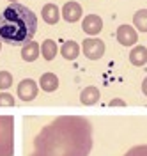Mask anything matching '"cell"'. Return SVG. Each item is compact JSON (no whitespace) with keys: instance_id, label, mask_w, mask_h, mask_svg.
<instances>
[{"instance_id":"6da1fadb","label":"cell","mask_w":147,"mask_h":156,"mask_svg":"<svg viewBox=\"0 0 147 156\" xmlns=\"http://www.w3.org/2000/svg\"><path fill=\"white\" fill-rule=\"evenodd\" d=\"M92 149V126L83 115H60L34 138L30 156H89Z\"/></svg>"},{"instance_id":"7a4b0ae2","label":"cell","mask_w":147,"mask_h":156,"mask_svg":"<svg viewBox=\"0 0 147 156\" xmlns=\"http://www.w3.org/2000/svg\"><path fill=\"white\" fill-rule=\"evenodd\" d=\"M37 30L36 14L21 5L11 4L0 14V39L7 44H25L32 41Z\"/></svg>"},{"instance_id":"3957f363","label":"cell","mask_w":147,"mask_h":156,"mask_svg":"<svg viewBox=\"0 0 147 156\" xmlns=\"http://www.w3.org/2000/svg\"><path fill=\"white\" fill-rule=\"evenodd\" d=\"M14 154V117L0 115V156Z\"/></svg>"},{"instance_id":"277c9868","label":"cell","mask_w":147,"mask_h":156,"mask_svg":"<svg viewBox=\"0 0 147 156\" xmlns=\"http://www.w3.org/2000/svg\"><path fill=\"white\" fill-rule=\"evenodd\" d=\"M82 51L83 55L90 60H98L105 55V43L98 37H87L82 43Z\"/></svg>"},{"instance_id":"5b68a950","label":"cell","mask_w":147,"mask_h":156,"mask_svg":"<svg viewBox=\"0 0 147 156\" xmlns=\"http://www.w3.org/2000/svg\"><path fill=\"white\" fill-rule=\"evenodd\" d=\"M16 92H18V98H20L21 101H32L39 94V85L32 78H25V80H21L20 83H18Z\"/></svg>"},{"instance_id":"8992f818","label":"cell","mask_w":147,"mask_h":156,"mask_svg":"<svg viewBox=\"0 0 147 156\" xmlns=\"http://www.w3.org/2000/svg\"><path fill=\"white\" fill-rule=\"evenodd\" d=\"M117 41L122 46H133V44H137V41H138L137 30L133 29L131 25H121L117 29Z\"/></svg>"},{"instance_id":"52a82bcc","label":"cell","mask_w":147,"mask_h":156,"mask_svg":"<svg viewBox=\"0 0 147 156\" xmlns=\"http://www.w3.org/2000/svg\"><path fill=\"white\" fill-rule=\"evenodd\" d=\"M82 29L89 36H98L103 29V20L99 18L98 14H87L82 21Z\"/></svg>"},{"instance_id":"ba28073f","label":"cell","mask_w":147,"mask_h":156,"mask_svg":"<svg viewBox=\"0 0 147 156\" xmlns=\"http://www.w3.org/2000/svg\"><path fill=\"white\" fill-rule=\"evenodd\" d=\"M82 14H83V9H82V5H80L78 2H66L64 4V7H62V16L66 21L69 23H75V21H78L82 18Z\"/></svg>"},{"instance_id":"9c48e42d","label":"cell","mask_w":147,"mask_h":156,"mask_svg":"<svg viewBox=\"0 0 147 156\" xmlns=\"http://www.w3.org/2000/svg\"><path fill=\"white\" fill-rule=\"evenodd\" d=\"M39 55H41V44H37L36 41H29V43L23 44V48H21V58L25 62H34Z\"/></svg>"},{"instance_id":"30bf717a","label":"cell","mask_w":147,"mask_h":156,"mask_svg":"<svg viewBox=\"0 0 147 156\" xmlns=\"http://www.w3.org/2000/svg\"><path fill=\"white\" fill-rule=\"evenodd\" d=\"M82 51V46H78L76 41L69 39V41H64L62 43V48H60V55L66 58V60H75V58L80 55Z\"/></svg>"},{"instance_id":"8fae6325","label":"cell","mask_w":147,"mask_h":156,"mask_svg":"<svg viewBox=\"0 0 147 156\" xmlns=\"http://www.w3.org/2000/svg\"><path fill=\"white\" fill-rule=\"evenodd\" d=\"M39 87L44 90V92H55L59 89V78L53 73H44L43 76L39 78Z\"/></svg>"},{"instance_id":"7c38bea8","label":"cell","mask_w":147,"mask_h":156,"mask_svg":"<svg viewBox=\"0 0 147 156\" xmlns=\"http://www.w3.org/2000/svg\"><path fill=\"white\" fill-rule=\"evenodd\" d=\"M99 89L98 87H92V85H89V87H85L83 90H82V94H80V101L83 103V105H87V107H90V105H96L99 101Z\"/></svg>"},{"instance_id":"4fadbf2b","label":"cell","mask_w":147,"mask_h":156,"mask_svg":"<svg viewBox=\"0 0 147 156\" xmlns=\"http://www.w3.org/2000/svg\"><path fill=\"white\" fill-rule=\"evenodd\" d=\"M41 16L43 20L48 23V25H55V23H59V18H60V12H59V7L55 5V4H46L43 11H41Z\"/></svg>"},{"instance_id":"5bb4252c","label":"cell","mask_w":147,"mask_h":156,"mask_svg":"<svg viewBox=\"0 0 147 156\" xmlns=\"http://www.w3.org/2000/svg\"><path fill=\"white\" fill-rule=\"evenodd\" d=\"M129 62L135 64V66H145L147 64V48L145 46H135V48L129 51Z\"/></svg>"},{"instance_id":"9a60e30c","label":"cell","mask_w":147,"mask_h":156,"mask_svg":"<svg viewBox=\"0 0 147 156\" xmlns=\"http://www.w3.org/2000/svg\"><path fill=\"white\" fill-rule=\"evenodd\" d=\"M57 51H59V48H57V43L53 39H44L41 43V55L44 57V60H53Z\"/></svg>"},{"instance_id":"2e32d148","label":"cell","mask_w":147,"mask_h":156,"mask_svg":"<svg viewBox=\"0 0 147 156\" xmlns=\"http://www.w3.org/2000/svg\"><path fill=\"white\" fill-rule=\"evenodd\" d=\"M133 23H135L137 30H140V32H147V9L137 11L135 16H133Z\"/></svg>"},{"instance_id":"e0dca14e","label":"cell","mask_w":147,"mask_h":156,"mask_svg":"<svg viewBox=\"0 0 147 156\" xmlns=\"http://www.w3.org/2000/svg\"><path fill=\"white\" fill-rule=\"evenodd\" d=\"M12 85V75L9 71H0V90H7Z\"/></svg>"},{"instance_id":"ac0fdd59","label":"cell","mask_w":147,"mask_h":156,"mask_svg":"<svg viewBox=\"0 0 147 156\" xmlns=\"http://www.w3.org/2000/svg\"><path fill=\"white\" fill-rule=\"evenodd\" d=\"M124 156H147V144L145 146H137V147H131Z\"/></svg>"},{"instance_id":"d6986e66","label":"cell","mask_w":147,"mask_h":156,"mask_svg":"<svg viewBox=\"0 0 147 156\" xmlns=\"http://www.w3.org/2000/svg\"><path fill=\"white\" fill-rule=\"evenodd\" d=\"M0 107H14V98L9 92H0Z\"/></svg>"},{"instance_id":"ffe728a7","label":"cell","mask_w":147,"mask_h":156,"mask_svg":"<svg viewBox=\"0 0 147 156\" xmlns=\"http://www.w3.org/2000/svg\"><path fill=\"white\" fill-rule=\"evenodd\" d=\"M108 107H126V101L121 99V98H115V99H112V101L108 103Z\"/></svg>"},{"instance_id":"44dd1931","label":"cell","mask_w":147,"mask_h":156,"mask_svg":"<svg viewBox=\"0 0 147 156\" xmlns=\"http://www.w3.org/2000/svg\"><path fill=\"white\" fill-rule=\"evenodd\" d=\"M142 92L147 96V78H144V82H142Z\"/></svg>"},{"instance_id":"7402d4cb","label":"cell","mask_w":147,"mask_h":156,"mask_svg":"<svg viewBox=\"0 0 147 156\" xmlns=\"http://www.w3.org/2000/svg\"><path fill=\"white\" fill-rule=\"evenodd\" d=\"M11 4H18V0H9Z\"/></svg>"},{"instance_id":"603a6c76","label":"cell","mask_w":147,"mask_h":156,"mask_svg":"<svg viewBox=\"0 0 147 156\" xmlns=\"http://www.w3.org/2000/svg\"><path fill=\"white\" fill-rule=\"evenodd\" d=\"M0 48H2V39H0Z\"/></svg>"}]
</instances>
